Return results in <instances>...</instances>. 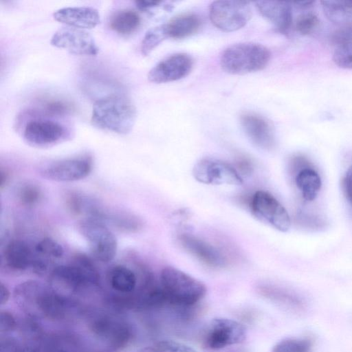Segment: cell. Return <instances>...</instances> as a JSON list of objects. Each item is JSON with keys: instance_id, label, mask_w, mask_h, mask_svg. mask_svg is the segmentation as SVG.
I'll return each mask as SVG.
<instances>
[{"instance_id": "obj_1", "label": "cell", "mask_w": 352, "mask_h": 352, "mask_svg": "<svg viewBox=\"0 0 352 352\" xmlns=\"http://www.w3.org/2000/svg\"><path fill=\"white\" fill-rule=\"evenodd\" d=\"M13 298L17 306L29 317L38 319L62 318L73 302L47 286L35 280L17 285L13 291Z\"/></svg>"}, {"instance_id": "obj_2", "label": "cell", "mask_w": 352, "mask_h": 352, "mask_svg": "<svg viewBox=\"0 0 352 352\" xmlns=\"http://www.w3.org/2000/svg\"><path fill=\"white\" fill-rule=\"evenodd\" d=\"M51 288L58 294L69 295L87 287L98 286L100 274L91 259L85 254H76L69 265L54 267L49 277Z\"/></svg>"}, {"instance_id": "obj_3", "label": "cell", "mask_w": 352, "mask_h": 352, "mask_svg": "<svg viewBox=\"0 0 352 352\" xmlns=\"http://www.w3.org/2000/svg\"><path fill=\"white\" fill-rule=\"evenodd\" d=\"M137 117L135 107L124 96L111 95L97 100L92 108L91 124L118 134L131 132Z\"/></svg>"}, {"instance_id": "obj_4", "label": "cell", "mask_w": 352, "mask_h": 352, "mask_svg": "<svg viewBox=\"0 0 352 352\" xmlns=\"http://www.w3.org/2000/svg\"><path fill=\"white\" fill-rule=\"evenodd\" d=\"M160 286L167 303L181 307L195 305L205 296L207 291L201 281L170 266L162 270Z\"/></svg>"}, {"instance_id": "obj_5", "label": "cell", "mask_w": 352, "mask_h": 352, "mask_svg": "<svg viewBox=\"0 0 352 352\" xmlns=\"http://www.w3.org/2000/svg\"><path fill=\"white\" fill-rule=\"evenodd\" d=\"M270 52L264 45L245 42L228 47L221 54L220 65L230 74L241 75L259 71L266 67Z\"/></svg>"}, {"instance_id": "obj_6", "label": "cell", "mask_w": 352, "mask_h": 352, "mask_svg": "<svg viewBox=\"0 0 352 352\" xmlns=\"http://www.w3.org/2000/svg\"><path fill=\"white\" fill-rule=\"evenodd\" d=\"M71 138V131L65 124L47 118L28 121L23 129V138L30 146L48 148Z\"/></svg>"}, {"instance_id": "obj_7", "label": "cell", "mask_w": 352, "mask_h": 352, "mask_svg": "<svg viewBox=\"0 0 352 352\" xmlns=\"http://www.w3.org/2000/svg\"><path fill=\"white\" fill-rule=\"evenodd\" d=\"M78 228L96 259L104 263L113 260L116 254L118 243L115 235L106 224L85 218L78 223Z\"/></svg>"}, {"instance_id": "obj_8", "label": "cell", "mask_w": 352, "mask_h": 352, "mask_svg": "<svg viewBox=\"0 0 352 352\" xmlns=\"http://www.w3.org/2000/svg\"><path fill=\"white\" fill-rule=\"evenodd\" d=\"M251 16L249 3L244 1H215L209 8L211 22L223 32H234L242 28Z\"/></svg>"}, {"instance_id": "obj_9", "label": "cell", "mask_w": 352, "mask_h": 352, "mask_svg": "<svg viewBox=\"0 0 352 352\" xmlns=\"http://www.w3.org/2000/svg\"><path fill=\"white\" fill-rule=\"evenodd\" d=\"M93 160L88 154L62 159L41 167L40 175L49 180L69 182L87 177L92 170Z\"/></svg>"}, {"instance_id": "obj_10", "label": "cell", "mask_w": 352, "mask_h": 352, "mask_svg": "<svg viewBox=\"0 0 352 352\" xmlns=\"http://www.w3.org/2000/svg\"><path fill=\"white\" fill-rule=\"evenodd\" d=\"M254 216L280 232H287L290 227L289 215L282 204L270 193L256 191L251 201Z\"/></svg>"}, {"instance_id": "obj_11", "label": "cell", "mask_w": 352, "mask_h": 352, "mask_svg": "<svg viewBox=\"0 0 352 352\" xmlns=\"http://www.w3.org/2000/svg\"><path fill=\"white\" fill-rule=\"evenodd\" d=\"M192 174L197 181L211 185H241L242 177L236 169L223 161L204 158L195 164Z\"/></svg>"}, {"instance_id": "obj_12", "label": "cell", "mask_w": 352, "mask_h": 352, "mask_svg": "<svg viewBox=\"0 0 352 352\" xmlns=\"http://www.w3.org/2000/svg\"><path fill=\"white\" fill-rule=\"evenodd\" d=\"M247 336L246 328L236 320L216 318L210 321L204 342L213 350L243 342Z\"/></svg>"}, {"instance_id": "obj_13", "label": "cell", "mask_w": 352, "mask_h": 352, "mask_svg": "<svg viewBox=\"0 0 352 352\" xmlns=\"http://www.w3.org/2000/svg\"><path fill=\"white\" fill-rule=\"evenodd\" d=\"M50 43L76 55L95 56L99 51L94 38L89 32L69 26L58 29L53 34Z\"/></svg>"}, {"instance_id": "obj_14", "label": "cell", "mask_w": 352, "mask_h": 352, "mask_svg": "<svg viewBox=\"0 0 352 352\" xmlns=\"http://www.w3.org/2000/svg\"><path fill=\"white\" fill-rule=\"evenodd\" d=\"M193 65L192 58L184 53L175 54L156 64L148 72V79L153 83H165L186 77Z\"/></svg>"}, {"instance_id": "obj_15", "label": "cell", "mask_w": 352, "mask_h": 352, "mask_svg": "<svg viewBox=\"0 0 352 352\" xmlns=\"http://www.w3.org/2000/svg\"><path fill=\"white\" fill-rule=\"evenodd\" d=\"M182 245L197 258L211 267H223L227 260L214 246L196 236L182 234L179 236Z\"/></svg>"}, {"instance_id": "obj_16", "label": "cell", "mask_w": 352, "mask_h": 352, "mask_svg": "<svg viewBox=\"0 0 352 352\" xmlns=\"http://www.w3.org/2000/svg\"><path fill=\"white\" fill-rule=\"evenodd\" d=\"M241 126L256 146L264 149L272 148L275 143L272 124L263 117L252 113H245L240 118Z\"/></svg>"}, {"instance_id": "obj_17", "label": "cell", "mask_w": 352, "mask_h": 352, "mask_svg": "<svg viewBox=\"0 0 352 352\" xmlns=\"http://www.w3.org/2000/svg\"><path fill=\"white\" fill-rule=\"evenodd\" d=\"M34 252L24 241L12 240L8 242L2 254V267L11 273H22L31 269Z\"/></svg>"}, {"instance_id": "obj_18", "label": "cell", "mask_w": 352, "mask_h": 352, "mask_svg": "<svg viewBox=\"0 0 352 352\" xmlns=\"http://www.w3.org/2000/svg\"><path fill=\"white\" fill-rule=\"evenodd\" d=\"M54 19L67 26L81 30L92 29L100 22L98 11L91 7H68L54 12Z\"/></svg>"}, {"instance_id": "obj_19", "label": "cell", "mask_w": 352, "mask_h": 352, "mask_svg": "<svg viewBox=\"0 0 352 352\" xmlns=\"http://www.w3.org/2000/svg\"><path fill=\"white\" fill-rule=\"evenodd\" d=\"M256 7L263 18L278 31L287 33L292 24V3L279 1H258Z\"/></svg>"}, {"instance_id": "obj_20", "label": "cell", "mask_w": 352, "mask_h": 352, "mask_svg": "<svg viewBox=\"0 0 352 352\" xmlns=\"http://www.w3.org/2000/svg\"><path fill=\"white\" fill-rule=\"evenodd\" d=\"M200 25V18L192 13L179 14L165 23L168 38H182L190 36L197 32Z\"/></svg>"}, {"instance_id": "obj_21", "label": "cell", "mask_w": 352, "mask_h": 352, "mask_svg": "<svg viewBox=\"0 0 352 352\" xmlns=\"http://www.w3.org/2000/svg\"><path fill=\"white\" fill-rule=\"evenodd\" d=\"M107 278L111 288L120 294H131L134 292L137 285L135 274L122 265L111 267Z\"/></svg>"}, {"instance_id": "obj_22", "label": "cell", "mask_w": 352, "mask_h": 352, "mask_svg": "<svg viewBox=\"0 0 352 352\" xmlns=\"http://www.w3.org/2000/svg\"><path fill=\"white\" fill-rule=\"evenodd\" d=\"M132 337L133 331L128 324L113 318L102 340L106 341L111 349L118 351L126 347Z\"/></svg>"}, {"instance_id": "obj_23", "label": "cell", "mask_w": 352, "mask_h": 352, "mask_svg": "<svg viewBox=\"0 0 352 352\" xmlns=\"http://www.w3.org/2000/svg\"><path fill=\"white\" fill-rule=\"evenodd\" d=\"M296 184L305 200L311 201L319 192L322 182L314 167H309L300 171L295 176Z\"/></svg>"}, {"instance_id": "obj_24", "label": "cell", "mask_w": 352, "mask_h": 352, "mask_svg": "<svg viewBox=\"0 0 352 352\" xmlns=\"http://www.w3.org/2000/svg\"><path fill=\"white\" fill-rule=\"evenodd\" d=\"M99 221L107 225L129 232H138L142 228V221L135 215L123 212H110L102 209Z\"/></svg>"}, {"instance_id": "obj_25", "label": "cell", "mask_w": 352, "mask_h": 352, "mask_svg": "<svg viewBox=\"0 0 352 352\" xmlns=\"http://www.w3.org/2000/svg\"><path fill=\"white\" fill-rule=\"evenodd\" d=\"M141 23L138 14L130 9H122L114 12L109 20L110 28L121 35H130L135 32Z\"/></svg>"}, {"instance_id": "obj_26", "label": "cell", "mask_w": 352, "mask_h": 352, "mask_svg": "<svg viewBox=\"0 0 352 352\" xmlns=\"http://www.w3.org/2000/svg\"><path fill=\"white\" fill-rule=\"evenodd\" d=\"M321 6L326 18L336 25H342L352 19V1H322Z\"/></svg>"}, {"instance_id": "obj_27", "label": "cell", "mask_w": 352, "mask_h": 352, "mask_svg": "<svg viewBox=\"0 0 352 352\" xmlns=\"http://www.w3.org/2000/svg\"><path fill=\"white\" fill-rule=\"evenodd\" d=\"M34 252L36 256L51 264L54 260L60 258L64 254L62 245L50 238L41 240L36 245Z\"/></svg>"}, {"instance_id": "obj_28", "label": "cell", "mask_w": 352, "mask_h": 352, "mask_svg": "<svg viewBox=\"0 0 352 352\" xmlns=\"http://www.w3.org/2000/svg\"><path fill=\"white\" fill-rule=\"evenodd\" d=\"M264 293L276 300L284 304L287 307L296 311H303L305 302L298 296L287 291L274 287H264Z\"/></svg>"}, {"instance_id": "obj_29", "label": "cell", "mask_w": 352, "mask_h": 352, "mask_svg": "<svg viewBox=\"0 0 352 352\" xmlns=\"http://www.w3.org/2000/svg\"><path fill=\"white\" fill-rule=\"evenodd\" d=\"M168 38L165 24L159 25L149 29L142 41L141 52L148 56L163 41Z\"/></svg>"}, {"instance_id": "obj_30", "label": "cell", "mask_w": 352, "mask_h": 352, "mask_svg": "<svg viewBox=\"0 0 352 352\" xmlns=\"http://www.w3.org/2000/svg\"><path fill=\"white\" fill-rule=\"evenodd\" d=\"M272 352H312V342L309 339L286 338L277 342Z\"/></svg>"}, {"instance_id": "obj_31", "label": "cell", "mask_w": 352, "mask_h": 352, "mask_svg": "<svg viewBox=\"0 0 352 352\" xmlns=\"http://www.w3.org/2000/svg\"><path fill=\"white\" fill-rule=\"evenodd\" d=\"M320 25V21L316 14L313 12H306L300 15L295 28L301 35L309 36L316 31Z\"/></svg>"}, {"instance_id": "obj_32", "label": "cell", "mask_w": 352, "mask_h": 352, "mask_svg": "<svg viewBox=\"0 0 352 352\" xmlns=\"http://www.w3.org/2000/svg\"><path fill=\"white\" fill-rule=\"evenodd\" d=\"M41 190L32 184L23 185L18 191V197L21 203L27 206L37 204L41 198Z\"/></svg>"}, {"instance_id": "obj_33", "label": "cell", "mask_w": 352, "mask_h": 352, "mask_svg": "<svg viewBox=\"0 0 352 352\" xmlns=\"http://www.w3.org/2000/svg\"><path fill=\"white\" fill-rule=\"evenodd\" d=\"M330 42L338 47L352 43V21L340 25L330 36Z\"/></svg>"}, {"instance_id": "obj_34", "label": "cell", "mask_w": 352, "mask_h": 352, "mask_svg": "<svg viewBox=\"0 0 352 352\" xmlns=\"http://www.w3.org/2000/svg\"><path fill=\"white\" fill-rule=\"evenodd\" d=\"M332 59L338 67L352 69V43L336 47Z\"/></svg>"}, {"instance_id": "obj_35", "label": "cell", "mask_w": 352, "mask_h": 352, "mask_svg": "<svg viewBox=\"0 0 352 352\" xmlns=\"http://www.w3.org/2000/svg\"><path fill=\"white\" fill-rule=\"evenodd\" d=\"M298 223L307 229L320 230L326 226V221L318 215L300 211L296 216Z\"/></svg>"}, {"instance_id": "obj_36", "label": "cell", "mask_w": 352, "mask_h": 352, "mask_svg": "<svg viewBox=\"0 0 352 352\" xmlns=\"http://www.w3.org/2000/svg\"><path fill=\"white\" fill-rule=\"evenodd\" d=\"M155 344L162 352H197L189 345L173 340H162Z\"/></svg>"}, {"instance_id": "obj_37", "label": "cell", "mask_w": 352, "mask_h": 352, "mask_svg": "<svg viewBox=\"0 0 352 352\" xmlns=\"http://www.w3.org/2000/svg\"><path fill=\"white\" fill-rule=\"evenodd\" d=\"M28 317L23 324L22 331L24 336L32 339L38 338L41 335V329L36 321V318Z\"/></svg>"}, {"instance_id": "obj_38", "label": "cell", "mask_w": 352, "mask_h": 352, "mask_svg": "<svg viewBox=\"0 0 352 352\" xmlns=\"http://www.w3.org/2000/svg\"><path fill=\"white\" fill-rule=\"evenodd\" d=\"M16 327V321L12 313L8 311H1L0 331L8 333L13 331Z\"/></svg>"}, {"instance_id": "obj_39", "label": "cell", "mask_w": 352, "mask_h": 352, "mask_svg": "<svg viewBox=\"0 0 352 352\" xmlns=\"http://www.w3.org/2000/svg\"><path fill=\"white\" fill-rule=\"evenodd\" d=\"M21 346L14 337H2L0 342V352H19Z\"/></svg>"}, {"instance_id": "obj_40", "label": "cell", "mask_w": 352, "mask_h": 352, "mask_svg": "<svg viewBox=\"0 0 352 352\" xmlns=\"http://www.w3.org/2000/svg\"><path fill=\"white\" fill-rule=\"evenodd\" d=\"M309 167H313V166L305 157L296 155L291 160L289 168L295 176L302 170Z\"/></svg>"}, {"instance_id": "obj_41", "label": "cell", "mask_w": 352, "mask_h": 352, "mask_svg": "<svg viewBox=\"0 0 352 352\" xmlns=\"http://www.w3.org/2000/svg\"><path fill=\"white\" fill-rule=\"evenodd\" d=\"M342 188L346 199L352 208V165L349 167L342 179Z\"/></svg>"}, {"instance_id": "obj_42", "label": "cell", "mask_w": 352, "mask_h": 352, "mask_svg": "<svg viewBox=\"0 0 352 352\" xmlns=\"http://www.w3.org/2000/svg\"><path fill=\"white\" fill-rule=\"evenodd\" d=\"M236 170L243 175H250L253 170V166L251 161L245 157H240L236 160Z\"/></svg>"}, {"instance_id": "obj_43", "label": "cell", "mask_w": 352, "mask_h": 352, "mask_svg": "<svg viewBox=\"0 0 352 352\" xmlns=\"http://www.w3.org/2000/svg\"><path fill=\"white\" fill-rule=\"evenodd\" d=\"M136 6L142 10H146L154 7L157 6L161 3L159 1H136Z\"/></svg>"}, {"instance_id": "obj_44", "label": "cell", "mask_w": 352, "mask_h": 352, "mask_svg": "<svg viewBox=\"0 0 352 352\" xmlns=\"http://www.w3.org/2000/svg\"><path fill=\"white\" fill-rule=\"evenodd\" d=\"M10 293L6 285L2 282L0 283V305H6L10 299Z\"/></svg>"}, {"instance_id": "obj_45", "label": "cell", "mask_w": 352, "mask_h": 352, "mask_svg": "<svg viewBox=\"0 0 352 352\" xmlns=\"http://www.w3.org/2000/svg\"><path fill=\"white\" fill-rule=\"evenodd\" d=\"M292 4L300 9H306L311 6L314 1H297L291 2Z\"/></svg>"}, {"instance_id": "obj_46", "label": "cell", "mask_w": 352, "mask_h": 352, "mask_svg": "<svg viewBox=\"0 0 352 352\" xmlns=\"http://www.w3.org/2000/svg\"><path fill=\"white\" fill-rule=\"evenodd\" d=\"M139 352H162L160 349L155 344L153 346L142 348Z\"/></svg>"}, {"instance_id": "obj_47", "label": "cell", "mask_w": 352, "mask_h": 352, "mask_svg": "<svg viewBox=\"0 0 352 352\" xmlns=\"http://www.w3.org/2000/svg\"><path fill=\"white\" fill-rule=\"evenodd\" d=\"M1 176H0V186L2 188L3 186L7 183V181L8 179V174L6 171L3 170V169H1Z\"/></svg>"}, {"instance_id": "obj_48", "label": "cell", "mask_w": 352, "mask_h": 352, "mask_svg": "<svg viewBox=\"0 0 352 352\" xmlns=\"http://www.w3.org/2000/svg\"><path fill=\"white\" fill-rule=\"evenodd\" d=\"M19 352H39L37 348L32 345L21 346Z\"/></svg>"}, {"instance_id": "obj_49", "label": "cell", "mask_w": 352, "mask_h": 352, "mask_svg": "<svg viewBox=\"0 0 352 352\" xmlns=\"http://www.w3.org/2000/svg\"><path fill=\"white\" fill-rule=\"evenodd\" d=\"M56 352H69V351H65V350L60 349V350L57 351Z\"/></svg>"}]
</instances>
